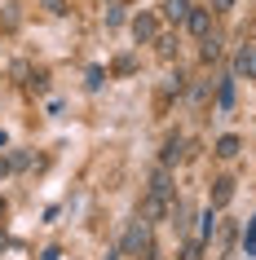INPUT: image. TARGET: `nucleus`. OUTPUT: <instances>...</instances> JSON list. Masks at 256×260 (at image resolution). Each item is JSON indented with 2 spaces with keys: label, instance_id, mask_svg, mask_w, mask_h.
I'll return each mask as SVG.
<instances>
[{
  "label": "nucleus",
  "instance_id": "423d86ee",
  "mask_svg": "<svg viewBox=\"0 0 256 260\" xmlns=\"http://www.w3.org/2000/svg\"><path fill=\"white\" fill-rule=\"evenodd\" d=\"M186 27L194 31V36H208V31H212V9H190V18H186Z\"/></svg>",
  "mask_w": 256,
  "mask_h": 260
},
{
  "label": "nucleus",
  "instance_id": "20e7f679",
  "mask_svg": "<svg viewBox=\"0 0 256 260\" xmlns=\"http://www.w3.org/2000/svg\"><path fill=\"white\" fill-rule=\"evenodd\" d=\"M146 194H155V199H173V172H168V168H155V172H150V185H146Z\"/></svg>",
  "mask_w": 256,
  "mask_h": 260
},
{
  "label": "nucleus",
  "instance_id": "4468645a",
  "mask_svg": "<svg viewBox=\"0 0 256 260\" xmlns=\"http://www.w3.org/2000/svg\"><path fill=\"white\" fill-rule=\"evenodd\" d=\"M106 27H124V5H120V0H110V5H106Z\"/></svg>",
  "mask_w": 256,
  "mask_h": 260
},
{
  "label": "nucleus",
  "instance_id": "4be33fe9",
  "mask_svg": "<svg viewBox=\"0 0 256 260\" xmlns=\"http://www.w3.org/2000/svg\"><path fill=\"white\" fill-rule=\"evenodd\" d=\"M14 172V154H0V177H9Z\"/></svg>",
  "mask_w": 256,
  "mask_h": 260
},
{
  "label": "nucleus",
  "instance_id": "f257e3e1",
  "mask_svg": "<svg viewBox=\"0 0 256 260\" xmlns=\"http://www.w3.org/2000/svg\"><path fill=\"white\" fill-rule=\"evenodd\" d=\"M146 247H150V220L137 216L133 225H128V234H124V247H120V251H124V256H141Z\"/></svg>",
  "mask_w": 256,
  "mask_h": 260
},
{
  "label": "nucleus",
  "instance_id": "ddd939ff",
  "mask_svg": "<svg viewBox=\"0 0 256 260\" xmlns=\"http://www.w3.org/2000/svg\"><path fill=\"white\" fill-rule=\"evenodd\" d=\"M27 88H31V93H36V97H44V93H49V75H44V71H31Z\"/></svg>",
  "mask_w": 256,
  "mask_h": 260
},
{
  "label": "nucleus",
  "instance_id": "39448f33",
  "mask_svg": "<svg viewBox=\"0 0 256 260\" xmlns=\"http://www.w3.org/2000/svg\"><path fill=\"white\" fill-rule=\"evenodd\" d=\"M234 75H247V80H256V44H243L239 53H234Z\"/></svg>",
  "mask_w": 256,
  "mask_h": 260
},
{
  "label": "nucleus",
  "instance_id": "aec40b11",
  "mask_svg": "<svg viewBox=\"0 0 256 260\" xmlns=\"http://www.w3.org/2000/svg\"><path fill=\"white\" fill-rule=\"evenodd\" d=\"M155 44H159V57H173V36H155Z\"/></svg>",
  "mask_w": 256,
  "mask_h": 260
},
{
  "label": "nucleus",
  "instance_id": "f03ea898",
  "mask_svg": "<svg viewBox=\"0 0 256 260\" xmlns=\"http://www.w3.org/2000/svg\"><path fill=\"white\" fill-rule=\"evenodd\" d=\"M186 154H190V141L181 137V133H173V137L163 141V154H159V164H163V168H173V164H181Z\"/></svg>",
  "mask_w": 256,
  "mask_h": 260
},
{
  "label": "nucleus",
  "instance_id": "f8f14e48",
  "mask_svg": "<svg viewBox=\"0 0 256 260\" xmlns=\"http://www.w3.org/2000/svg\"><path fill=\"white\" fill-rule=\"evenodd\" d=\"M216 106H221V110L234 106V80H221V88H216Z\"/></svg>",
  "mask_w": 256,
  "mask_h": 260
},
{
  "label": "nucleus",
  "instance_id": "a211bd4d",
  "mask_svg": "<svg viewBox=\"0 0 256 260\" xmlns=\"http://www.w3.org/2000/svg\"><path fill=\"white\" fill-rule=\"evenodd\" d=\"M40 5H44V14H53V18L67 14V0H40Z\"/></svg>",
  "mask_w": 256,
  "mask_h": 260
},
{
  "label": "nucleus",
  "instance_id": "f3484780",
  "mask_svg": "<svg viewBox=\"0 0 256 260\" xmlns=\"http://www.w3.org/2000/svg\"><path fill=\"white\" fill-rule=\"evenodd\" d=\"M243 247H247V256H256V220H247V230H243Z\"/></svg>",
  "mask_w": 256,
  "mask_h": 260
},
{
  "label": "nucleus",
  "instance_id": "5701e85b",
  "mask_svg": "<svg viewBox=\"0 0 256 260\" xmlns=\"http://www.w3.org/2000/svg\"><path fill=\"white\" fill-rule=\"evenodd\" d=\"M216 9H234V0H216Z\"/></svg>",
  "mask_w": 256,
  "mask_h": 260
},
{
  "label": "nucleus",
  "instance_id": "6ab92c4d",
  "mask_svg": "<svg viewBox=\"0 0 256 260\" xmlns=\"http://www.w3.org/2000/svg\"><path fill=\"white\" fill-rule=\"evenodd\" d=\"M102 84H106V71H102V67H89V88H102Z\"/></svg>",
  "mask_w": 256,
  "mask_h": 260
},
{
  "label": "nucleus",
  "instance_id": "1a4fd4ad",
  "mask_svg": "<svg viewBox=\"0 0 256 260\" xmlns=\"http://www.w3.org/2000/svg\"><path fill=\"white\" fill-rule=\"evenodd\" d=\"M163 212H168V199H155V194L141 199V220H159Z\"/></svg>",
  "mask_w": 256,
  "mask_h": 260
},
{
  "label": "nucleus",
  "instance_id": "412c9836",
  "mask_svg": "<svg viewBox=\"0 0 256 260\" xmlns=\"http://www.w3.org/2000/svg\"><path fill=\"white\" fill-rule=\"evenodd\" d=\"M14 80H18V84L31 80V67H27V62H14Z\"/></svg>",
  "mask_w": 256,
  "mask_h": 260
},
{
  "label": "nucleus",
  "instance_id": "9d476101",
  "mask_svg": "<svg viewBox=\"0 0 256 260\" xmlns=\"http://www.w3.org/2000/svg\"><path fill=\"white\" fill-rule=\"evenodd\" d=\"M239 150H243V141L234 137V133H225V137H216V154H221V159H234Z\"/></svg>",
  "mask_w": 256,
  "mask_h": 260
},
{
  "label": "nucleus",
  "instance_id": "7ed1b4c3",
  "mask_svg": "<svg viewBox=\"0 0 256 260\" xmlns=\"http://www.w3.org/2000/svg\"><path fill=\"white\" fill-rule=\"evenodd\" d=\"M133 36H137V44H155V36H159V18H155V14H137L133 18Z\"/></svg>",
  "mask_w": 256,
  "mask_h": 260
},
{
  "label": "nucleus",
  "instance_id": "6e6552de",
  "mask_svg": "<svg viewBox=\"0 0 256 260\" xmlns=\"http://www.w3.org/2000/svg\"><path fill=\"white\" fill-rule=\"evenodd\" d=\"M230 199H234V181H230V177H216L212 181V207H230Z\"/></svg>",
  "mask_w": 256,
  "mask_h": 260
},
{
  "label": "nucleus",
  "instance_id": "2eb2a0df",
  "mask_svg": "<svg viewBox=\"0 0 256 260\" xmlns=\"http://www.w3.org/2000/svg\"><path fill=\"white\" fill-rule=\"evenodd\" d=\"M203 225H199V243H208V238H212V230H216V216H212V207H208V212H203Z\"/></svg>",
  "mask_w": 256,
  "mask_h": 260
},
{
  "label": "nucleus",
  "instance_id": "0eeeda50",
  "mask_svg": "<svg viewBox=\"0 0 256 260\" xmlns=\"http://www.w3.org/2000/svg\"><path fill=\"white\" fill-rule=\"evenodd\" d=\"M190 9H194V0H163V18L168 22H186Z\"/></svg>",
  "mask_w": 256,
  "mask_h": 260
},
{
  "label": "nucleus",
  "instance_id": "dca6fc26",
  "mask_svg": "<svg viewBox=\"0 0 256 260\" xmlns=\"http://www.w3.org/2000/svg\"><path fill=\"white\" fill-rule=\"evenodd\" d=\"M110 71H115V75H133V71H137V62H133L128 53H124V57H115V67H110Z\"/></svg>",
  "mask_w": 256,
  "mask_h": 260
},
{
  "label": "nucleus",
  "instance_id": "9b49d317",
  "mask_svg": "<svg viewBox=\"0 0 256 260\" xmlns=\"http://www.w3.org/2000/svg\"><path fill=\"white\" fill-rule=\"evenodd\" d=\"M221 57V40H216V31H208L203 36V62H216Z\"/></svg>",
  "mask_w": 256,
  "mask_h": 260
}]
</instances>
